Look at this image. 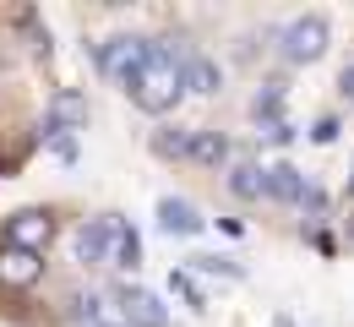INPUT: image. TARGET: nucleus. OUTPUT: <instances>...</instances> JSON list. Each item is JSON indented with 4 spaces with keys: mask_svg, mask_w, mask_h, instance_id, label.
Listing matches in <instances>:
<instances>
[{
    "mask_svg": "<svg viewBox=\"0 0 354 327\" xmlns=\"http://www.w3.org/2000/svg\"><path fill=\"white\" fill-rule=\"evenodd\" d=\"M169 289H175L191 311H207V300H202V289H196V279H191V273H175V279H169Z\"/></svg>",
    "mask_w": 354,
    "mask_h": 327,
    "instance_id": "f3484780",
    "label": "nucleus"
},
{
    "mask_svg": "<svg viewBox=\"0 0 354 327\" xmlns=\"http://www.w3.org/2000/svg\"><path fill=\"white\" fill-rule=\"evenodd\" d=\"M153 55H158V44H142V39H109V44L98 49V71L115 77L126 93H136V82L147 77Z\"/></svg>",
    "mask_w": 354,
    "mask_h": 327,
    "instance_id": "f03ea898",
    "label": "nucleus"
},
{
    "mask_svg": "<svg viewBox=\"0 0 354 327\" xmlns=\"http://www.w3.org/2000/svg\"><path fill=\"white\" fill-rule=\"evenodd\" d=\"M44 137H49V153H55L60 164H71V158H77V137H71V131H44Z\"/></svg>",
    "mask_w": 354,
    "mask_h": 327,
    "instance_id": "a211bd4d",
    "label": "nucleus"
},
{
    "mask_svg": "<svg viewBox=\"0 0 354 327\" xmlns=\"http://www.w3.org/2000/svg\"><path fill=\"white\" fill-rule=\"evenodd\" d=\"M71 306H77V317H82V322L98 327V300H93V295H88V300H71Z\"/></svg>",
    "mask_w": 354,
    "mask_h": 327,
    "instance_id": "412c9836",
    "label": "nucleus"
},
{
    "mask_svg": "<svg viewBox=\"0 0 354 327\" xmlns=\"http://www.w3.org/2000/svg\"><path fill=\"white\" fill-rule=\"evenodd\" d=\"M196 268H202V273H223V279H240V268H234L229 256H196Z\"/></svg>",
    "mask_w": 354,
    "mask_h": 327,
    "instance_id": "6ab92c4d",
    "label": "nucleus"
},
{
    "mask_svg": "<svg viewBox=\"0 0 354 327\" xmlns=\"http://www.w3.org/2000/svg\"><path fill=\"white\" fill-rule=\"evenodd\" d=\"M229 191L245 196V202H257V196L267 191V169H257V164H234V169H229Z\"/></svg>",
    "mask_w": 354,
    "mask_h": 327,
    "instance_id": "f8f14e48",
    "label": "nucleus"
},
{
    "mask_svg": "<svg viewBox=\"0 0 354 327\" xmlns=\"http://www.w3.org/2000/svg\"><path fill=\"white\" fill-rule=\"evenodd\" d=\"M158 224H164L169 234H196V230H202L196 207H191V202H180V196H164V202H158Z\"/></svg>",
    "mask_w": 354,
    "mask_h": 327,
    "instance_id": "9d476101",
    "label": "nucleus"
},
{
    "mask_svg": "<svg viewBox=\"0 0 354 327\" xmlns=\"http://www.w3.org/2000/svg\"><path fill=\"white\" fill-rule=\"evenodd\" d=\"M218 82H223V71L207 60V55H191V60H185V93L207 98V93H218Z\"/></svg>",
    "mask_w": 354,
    "mask_h": 327,
    "instance_id": "9b49d317",
    "label": "nucleus"
},
{
    "mask_svg": "<svg viewBox=\"0 0 354 327\" xmlns=\"http://www.w3.org/2000/svg\"><path fill=\"white\" fill-rule=\"evenodd\" d=\"M49 240H55V218L39 213V207H28V213L6 218V245H17V251H39V256H44Z\"/></svg>",
    "mask_w": 354,
    "mask_h": 327,
    "instance_id": "20e7f679",
    "label": "nucleus"
},
{
    "mask_svg": "<svg viewBox=\"0 0 354 327\" xmlns=\"http://www.w3.org/2000/svg\"><path fill=\"white\" fill-rule=\"evenodd\" d=\"M191 158H196V164H207V169H218L223 158H229V137H223V131H196Z\"/></svg>",
    "mask_w": 354,
    "mask_h": 327,
    "instance_id": "ddd939ff",
    "label": "nucleus"
},
{
    "mask_svg": "<svg viewBox=\"0 0 354 327\" xmlns=\"http://www.w3.org/2000/svg\"><path fill=\"white\" fill-rule=\"evenodd\" d=\"M283 55H289L295 66L322 60V55H327V22H322V17H300V22H289V28H283Z\"/></svg>",
    "mask_w": 354,
    "mask_h": 327,
    "instance_id": "7ed1b4c3",
    "label": "nucleus"
},
{
    "mask_svg": "<svg viewBox=\"0 0 354 327\" xmlns=\"http://www.w3.org/2000/svg\"><path fill=\"white\" fill-rule=\"evenodd\" d=\"M338 88H344V98H354V66H344V77H338Z\"/></svg>",
    "mask_w": 354,
    "mask_h": 327,
    "instance_id": "5701e85b",
    "label": "nucleus"
},
{
    "mask_svg": "<svg viewBox=\"0 0 354 327\" xmlns=\"http://www.w3.org/2000/svg\"><path fill=\"white\" fill-rule=\"evenodd\" d=\"M136 262H142V240H136V230L115 224V268H136Z\"/></svg>",
    "mask_w": 354,
    "mask_h": 327,
    "instance_id": "2eb2a0df",
    "label": "nucleus"
},
{
    "mask_svg": "<svg viewBox=\"0 0 354 327\" xmlns=\"http://www.w3.org/2000/svg\"><path fill=\"white\" fill-rule=\"evenodd\" d=\"M71 251H77V262H82V268L104 262V256L115 251V224H109V218H93V224H82V230H77V240H71Z\"/></svg>",
    "mask_w": 354,
    "mask_h": 327,
    "instance_id": "423d86ee",
    "label": "nucleus"
},
{
    "mask_svg": "<svg viewBox=\"0 0 354 327\" xmlns=\"http://www.w3.org/2000/svg\"><path fill=\"white\" fill-rule=\"evenodd\" d=\"M310 137H316V142H333V137H338V120H333V115H327V120H316V131H310Z\"/></svg>",
    "mask_w": 354,
    "mask_h": 327,
    "instance_id": "4be33fe9",
    "label": "nucleus"
},
{
    "mask_svg": "<svg viewBox=\"0 0 354 327\" xmlns=\"http://www.w3.org/2000/svg\"><path fill=\"white\" fill-rule=\"evenodd\" d=\"M262 137L283 147V142H295V126H289V120H272V126H262Z\"/></svg>",
    "mask_w": 354,
    "mask_h": 327,
    "instance_id": "aec40b11",
    "label": "nucleus"
},
{
    "mask_svg": "<svg viewBox=\"0 0 354 327\" xmlns=\"http://www.w3.org/2000/svg\"><path fill=\"white\" fill-rule=\"evenodd\" d=\"M267 196H278V202H300V207H306L310 186H306V175H300L295 164H272V169H267Z\"/></svg>",
    "mask_w": 354,
    "mask_h": 327,
    "instance_id": "1a4fd4ad",
    "label": "nucleus"
},
{
    "mask_svg": "<svg viewBox=\"0 0 354 327\" xmlns=\"http://www.w3.org/2000/svg\"><path fill=\"white\" fill-rule=\"evenodd\" d=\"M278 104H283V93H278V88H262V93L251 98V115H257L262 126H272V120H283V115H278Z\"/></svg>",
    "mask_w": 354,
    "mask_h": 327,
    "instance_id": "dca6fc26",
    "label": "nucleus"
},
{
    "mask_svg": "<svg viewBox=\"0 0 354 327\" xmlns=\"http://www.w3.org/2000/svg\"><path fill=\"white\" fill-rule=\"evenodd\" d=\"M126 327H169L164 300L147 295V289H131V295H126Z\"/></svg>",
    "mask_w": 354,
    "mask_h": 327,
    "instance_id": "6e6552de",
    "label": "nucleus"
},
{
    "mask_svg": "<svg viewBox=\"0 0 354 327\" xmlns=\"http://www.w3.org/2000/svg\"><path fill=\"white\" fill-rule=\"evenodd\" d=\"M77 126H88V98L77 88H60L49 98V131H77Z\"/></svg>",
    "mask_w": 354,
    "mask_h": 327,
    "instance_id": "0eeeda50",
    "label": "nucleus"
},
{
    "mask_svg": "<svg viewBox=\"0 0 354 327\" xmlns=\"http://www.w3.org/2000/svg\"><path fill=\"white\" fill-rule=\"evenodd\" d=\"M185 93V60L169 55V49H158L153 55V66H147V77L136 82V109H147V115H169Z\"/></svg>",
    "mask_w": 354,
    "mask_h": 327,
    "instance_id": "f257e3e1",
    "label": "nucleus"
},
{
    "mask_svg": "<svg viewBox=\"0 0 354 327\" xmlns=\"http://www.w3.org/2000/svg\"><path fill=\"white\" fill-rule=\"evenodd\" d=\"M39 279H44V256H39V251L0 245V283H6V289H33Z\"/></svg>",
    "mask_w": 354,
    "mask_h": 327,
    "instance_id": "39448f33",
    "label": "nucleus"
},
{
    "mask_svg": "<svg viewBox=\"0 0 354 327\" xmlns=\"http://www.w3.org/2000/svg\"><path fill=\"white\" fill-rule=\"evenodd\" d=\"M191 142H196V131H185V126H164V131L153 137V153H158V158H191Z\"/></svg>",
    "mask_w": 354,
    "mask_h": 327,
    "instance_id": "4468645a",
    "label": "nucleus"
}]
</instances>
